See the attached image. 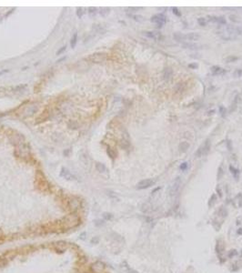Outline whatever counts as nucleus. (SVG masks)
I'll use <instances>...</instances> for the list:
<instances>
[{"label":"nucleus","mask_w":242,"mask_h":273,"mask_svg":"<svg viewBox=\"0 0 242 273\" xmlns=\"http://www.w3.org/2000/svg\"><path fill=\"white\" fill-rule=\"evenodd\" d=\"M65 230H67V229L62 222V219L57 220V221L48 222L42 226V231L46 232V233H61Z\"/></svg>","instance_id":"obj_1"},{"label":"nucleus","mask_w":242,"mask_h":273,"mask_svg":"<svg viewBox=\"0 0 242 273\" xmlns=\"http://www.w3.org/2000/svg\"><path fill=\"white\" fill-rule=\"evenodd\" d=\"M35 185L36 188L41 192H48L50 190V184L48 183L45 175L42 173L40 170H38L36 174V179H35Z\"/></svg>","instance_id":"obj_2"},{"label":"nucleus","mask_w":242,"mask_h":273,"mask_svg":"<svg viewBox=\"0 0 242 273\" xmlns=\"http://www.w3.org/2000/svg\"><path fill=\"white\" fill-rule=\"evenodd\" d=\"M62 222H63L64 226L66 229H70V228H74L77 227L80 224V218L78 215H76V213H70L68 215H67L66 217H64L62 218Z\"/></svg>","instance_id":"obj_3"},{"label":"nucleus","mask_w":242,"mask_h":273,"mask_svg":"<svg viewBox=\"0 0 242 273\" xmlns=\"http://www.w3.org/2000/svg\"><path fill=\"white\" fill-rule=\"evenodd\" d=\"M66 207L71 213H76V211L80 208V200L76 197H69L66 200Z\"/></svg>","instance_id":"obj_4"},{"label":"nucleus","mask_w":242,"mask_h":273,"mask_svg":"<svg viewBox=\"0 0 242 273\" xmlns=\"http://www.w3.org/2000/svg\"><path fill=\"white\" fill-rule=\"evenodd\" d=\"M16 155L18 157L22 158V159L29 160V157H30V150H29V148L25 144H24V143L19 144L18 147H17L16 149Z\"/></svg>","instance_id":"obj_5"},{"label":"nucleus","mask_w":242,"mask_h":273,"mask_svg":"<svg viewBox=\"0 0 242 273\" xmlns=\"http://www.w3.org/2000/svg\"><path fill=\"white\" fill-rule=\"evenodd\" d=\"M73 243H68L66 241H57V242H53L50 244V248L53 249L56 251H59V252H64L65 250H67V249H69L70 247H72Z\"/></svg>","instance_id":"obj_6"},{"label":"nucleus","mask_w":242,"mask_h":273,"mask_svg":"<svg viewBox=\"0 0 242 273\" xmlns=\"http://www.w3.org/2000/svg\"><path fill=\"white\" fill-rule=\"evenodd\" d=\"M108 58V56L105 53H101V52H97V53H94V54L89 55L88 57L86 58V59L88 61L92 62V63H101V62H105Z\"/></svg>","instance_id":"obj_7"},{"label":"nucleus","mask_w":242,"mask_h":273,"mask_svg":"<svg viewBox=\"0 0 242 273\" xmlns=\"http://www.w3.org/2000/svg\"><path fill=\"white\" fill-rule=\"evenodd\" d=\"M220 36L225 40H233L237 37V34L235 32V27H228L227 29L223 30L219 33Z\"/></svg>","instance_id":"obj_8"},{"label":"nucleus","mask_w":242,"mask_h":273,"mask_svg":"<svg viewBox=\"0 0 242 273\" xmlns=\"http://www.w3.org/2000/svg\"><path fill=\"white\" fill-rule=\"evenodd\" d=\"M210 149V141L207 139L204 142L203 144L201 145L200 147L198 148V149L197 150V152L195 153V156L197 157H200L204 155H206L208 153V151Z\"/></svg>","instance_id":"obj_9"},{"label":"nucleus","mask_w":242,"mask_h":273,"mask_svg":"<svg viewBox=\"0 0 242 273\" xmlns=\"http://www.w3.org/2000/svg\"><path fill=\"white\" fill-rule=\"evenodd\" d=\"M180 186H181V179H180L179 178H176V179L171 183V185L169 186V194H170L171 196L176 195L177 192L178 191V190H179Z\"/></svg>","instance_id":"obj_10"},{"label":"nucleus","mask_w":242,"mask_h":273,"mask_svg":"<svg viewBox=\"0 0 242 273\" xmlns=\"http://www.w3.org/2000/svg\"><path fill=\"white\" fill-rule=\"evenodd\" d=\"M105 269H106L105 264L101 262V261H96L90 267L91 272L93 273H103Z\"/></svg>","instance_id":"obj_11"},{"label":"nucleus","mask_w":242,"mask_h":273,"mask_svg":"<svg viewBox=\"0 0 242 273\" xmlns=\"http://www.w3.org/2000/svg\"><path fill=\"white\" fill-rule=\"evenodd\" d=\"M151 21L153 23H156L158 25L159 27H161L165 25L166 23V16L162 14H157V15H155L151 17Z\"/></svg>","instance_id":"obj_12"},{"label":"nucleus","mask_w":242,"mask_h":273,"mask_svg":"<svg viewBox=\"0 0 242 273\" xmlns=\"http://www.w3.org/2000/svg\"><path fill=\"white\" fill-rule=\"evenodd\" d=\"M154 183H155L154 180L151 179V178L143 179L137 184V190H145V189H147V188L151 187Z\"/></svg>","instance_id":"obj_13"},{"label":"nucleus","mask_w":242,"mask_h":273,"mask_svg":"<svg viewBox=\"0 0 242 273\" xmlns=\"http://www.w3.org/2000/svg\"><path fill=\"white\" fill-rule=\"evenodd\" d=\"M60 176L67 180H76V176H74L73 174L71 173L67 168H66V167H62V168H61Z\"/></svg>","instance_id":"obj_14"},{"label":"nucleus","mask_w":242,"mask_h":273,"mask_svg":"<svg viewBox=\"0 0 242 273\" xmlns=\"http://www.w3.org/2000/svg\"><path fill=\"white\" fill-rule=\"evenodd\" d=\"M145 36H146L147 37L152 39H155V40H161L163 38L162 35L160 32H157V31H147V32H144Z\"/></svg>","instance_id":"obj_15"},{"label":"nucleus","mask_w":242,"mask_h":273,"mask_svg":"<svg viewBox=\"0 0 242 273\" xmlns=\"http://www.w3.org/2000/svg\"><path fill=\"white\" fill-rule=\"evenodd\" d=\"M200 37V36L197 33H188L187 35H183V40L187 41H197Z\"/></svg>","instance_id":"obj_16"},{"label":"nucleus","mask_w":242,"mask_h":273,"mask_svg":"<svg viewBox=\"0 0 242 273\" xmlns=\"http://www.w3.org/2000/svg\"><path fill=\"white\" fill-rule=\"evenodd\" d=\"M211 72L213 75H224L226 73L227 71L224 69V68H220V67H218V66H214L211 68Z\"/></svg>","instance_id":"obj_17"},{"label":"nucleus","mask_w":242,"mask_h":273,"mask_svg":"<svg viewBox=\"0 0 242 273\" xmlns=\"http://www.w3.org/2000/svg\"><path fill=\"white\" fill-rule=\"evenodd\" d=\"M16 253H17V252H16V250H7L6 253L3 255V257L5 258V259H6V260L8 261V260H13L14 258L16 257Z\"/></svg>","instance_id":"obj_18"},{"label":"nucleus","mask_w":242,"mask_h":273,"mask_svg":"<svg viewBox=\"0 0 242 273\" xmlns=\"http://www.w3.org/2000/svg\"><path fill=\"white\" fill-rule=\"evenodd\" d=\"M96 168H97V170L98 171V172H100V173H104V172L107 171V167H106L105 165L102 163H99V162L96 163Z\"/></svg>","instance_id":"obj_19"},{"label":"nucleus","mask_w":242,"mask_h":273,"mask_svg":"<svg viewBox=\"0 0 242 273\" xmlns=\"http://www.w3.org/2000/svg\"><path fill=\"white\" fill-rule=\"evenodd\" d=\"M188 148H189V144L188 142H181L178 146V148L181 152H186L188 149Z\"/></svg>","instance_id":"obj_20"},{"label":"nucleus","mask_w":242,"mask_h":273,"mask_svg":"<svg viewBox=\"0 0 242 273\" xmlns=\"http://www.w3.org/2000/svg\"><path fill=\"white\" fill-rule=\"evenodd\" d=\"M172 77V70L170 68H166L164 71V78L165 80H169Z\"/></svg>","instance_id":"obj_21"},{"label":"nucleus","mask_w":242,"mask_h":273,"mask_svg":"<svg viewBox=\"0 0 242 273\" xmlns=\"http://www.w3.org/2000/svg\"><path fill=\"white\" fill-rule=\"evenodd\" d=\"M239 59L238 57H235V56H229L225 58V62L227 63H232V62H235Z\"/></svg>","instance_id":"obj_22"},{"label":"nucleus","mask_w":242,"mask_h":273,"mask_svg":"<svg viewBox=\"0 0 242 273\" xmlns=\"http://www.w3.org/2000/svg\"><path fill=\"white\" fill-rule=\"evenodd\" d=\"M109 8L108 7H101L100 8V11H99V14L101 15L102 16H106L107 15L109 14Z\"/></svg>","instance_id":"obj_23"},{"label":"nucleus","mask_w":242,"mask_h":273,"mask_svg":"<svg viewBox=\"0 0 242 273\" xmlns=\"http://www.w3.org/2000/svg\"><path fill=\"white\" fill-rule=\"evenodd\" d=\"M97 7H89L88 8V14L91 17L95 16L97 15Z\"/></svg>","instance_id":"obj_24"},{"label":"nucleus","mask_w":242,"mask_h":273,"mask_svg":"<svg viewBox=\"0 0 242 273\" xmlns=\"http://www.w3.org/2000/svg\"><path fill=\"white\" fill-rule=\"evenodd\" d=\"M229 170L231 171V173L234 175V177H235L236 178H239V169H237V168H234L232 166H229Z\"/></svg>","instance_id":"obj_25"},{"label":"nucleus","mask_w":242,"mask_h":273,"mask_svg":"<svg viewBox=\"0 0 242 273\" xmlns=\"http://www.w3.org/2000/svg\"><path fill=\"white\" fill-rule=\"evenodd\" d=\"M76 42H77V34L75 33V34L73 35V36H72V38H71V47H72L73 48L76 47Z\"/></svg>","instance_id":"obj_26"},{"label":"nucleus","mask_w":242,"mask_h":273,"mask_svg":"<svg viewBox=\"0 0 242 273\" xmlns=\"http://www.w3.org/2000/svg\"><path fill=\"white\" fill-rule=\"evenodd\" d=\"M216 23L219 24V25H226L227 21H226V19L223 17V16H217Z\"/></svg>","instance_id":"obj_27"},{"label":"nucleus","mask_w":242,"mask_h":273,"mask_svg":"<svg viewBox=\"0 0 242 273\" xmlns=\"http://www.w3.org/2000/svg\"><path fill=\"white\" fill-rule=\"evenodd\" d=\"M7 260L6 259L3 257V256H0V268H3V267H6L7 265Z\"/></svg>","instance_id":"obj_28"},{"label":"nucleus","mask_w":242,"mask_h":273,"mask_svg":"<svg viewBox=\"0 0 242 273\" xmlns=\"http://www.w3.org/2000/svg\"><path fill=\"white\" fill-rule=\"evenodd\" d=\"M76 10H77V11H76V16H78L79 18H81L83 16V15L85 14V11H83L84 8H83V7H77V9Z\"/></svg>","instance_id":"obj_29"},{"label":"nucleus","mask_w":242,"mask_h":273,"mask_svg":"<svg viewBox=\"0 0 242 273\" xmlns=\"http://www.w3.org/2000/svg\"><path fill=\"white\" fill-rule=\"evenodd\" d=\"M197 22H198V24H199L201 26H204L207 25V19H206L205 17H199V18L197 19Z\"/></svg>","instance_id":"obj_30"},{"label":"nucleus","mask_w":242,"mask_h":273,"mask_svg":"<svg viewBox=\"0 0 242 273\" xmlns=\"http://www.w3.org/2000/svg\"><path fill=\"white\" fill-rule=\"evenodd\" d=\"M107 152H108V156L111 157V158H115V157H116V156H117L116 152H114V151L112 150L111 148H108V151H107Z\"/></svg>","instance_id":"obj_31"},{"label":"nucleus","mask_w":242,"mask_h":273,"mask_svg":"<svg viewBox=\"0 0 242 273\" xmlns=\"http://www.w3.org/2000/svg\"><path fill=\"white\" fill-rule=\"evenodd\" d=\"M112 214H110V213H104L103 214V218H105V219H107V220H109V219H111L112 218Z\"/></svg>","instance_id":"obj_32"},{"label":"nucleus","mask_w":242,"mask_h":273,"mask_svg":"<svg viewBox=\"0 0 242 273\" xmlns=\"http://www.w3.org/2000/svg\"><path fill=\"white\" fill-rule=\"evenodd\" d=\"M172 11H173V13L175 14L176 16H181V13L179 12V10L177 8V7H172Z\"/></svg>","instance_id":"obj_33"},{"label":"nucleus","mask_w":242,"mask_h":273,"mask_svg":"<svg viewBox=\"0 0 242 273\" xmlns=\"http://www.w3.org/2000/svg\"><path fill=\"white\" fill-rule=\"evenodd\" d=\"M229 19L231 20V21H233V22H236V23L239 22V20L238 19V17H237L236 16H234V15H230V16H229Z\"/></svg>","instance_id":"obj_34"},{"label":"nucleus","mask_w":242,"mask_h":273,"mask_svg":"<svg viewBox=\"0 0 242 273\" xmlns=\"http://www.w3.org/2000/svg\"><path fill=\"white\" fill-rule=\"evenodd\" d=\"M132 17H133L136 21H138V22H140V21H143V17H142L141 16H136V15H134V16H132Z\"/></svg>","instance_id":"obj_35"},{"label":"nucleus","mask_w":242,"mask_h":273,"mask_svg":"<svg viewBox=\"0 0 242 273\" xmlns=\"http://www.w3.org/2000/svg\"><path fill=\"white\" fill-rule=\"evenodd\" d=\"M66 48H67V47H66V46H64V47H62L60 49H58V50L57 51V56H59V55L62 54V53H63V52L66 50Z\"/></svg>","instance_id":"obj_36"},{"label":"nucleus","mask_w":242,"mask_h":273,"mask_svg":"<svg viewBox=\"0 0 242 273\" xmlns=\"http://www.w3.org/2000/svg\"><path fill=\"white\" fill-rule=\"evenodd\" d=\"M197 67H198V65H197V63H192V64L188 65V68H192V69H197Z\"/></svg>","instance_id":"obj_37"},{"label":"nucleus","mask_w":242,"mask_h":273,"mask_svg":"<svg viewBox=\"0 0 242 273\" xmlns=\"http://www.w3.org/2000/svg\"><path fill=\"white\" fill-rule=\"evenodd\" d=\"M207 18H208V20H209L210 22L216 23V20H217V16H207Z\"/></svg>","instance_id":"obj_38"},{"label":"nucleus","mask_w":242,"mask_h":273,"mask_svg":"<svg viewBox=\"0 0 242 273\" xmlns=\"http://www.w3.org/2000/svg\"><path fill=\"white\" fill-rule=\"evenodd\" d=\"M241 75H242V69H238L237 71L234 72V76H236V77H240Z\"/></svg>","instance_id":"obj_39"},{"label":"nucleus","mask_w":242,"mask_h":273,"mask_svg":"<svg viewBox=\"0 0 242 273\" xmlns=\"http://www.w3.org/2000/svg\"><path fill=\"white\" fill-rule=\"evenodd\" d=\"M219 112L221 113L222 117H224L225 116V114H226V108H225L224 107H219Z\"/></svg>","instance_id":"obj_40"},{"label":"nucleus","mask_w":242,"mask_h":273,"mask_svg":"<svg viewBox=\"0 0 242 273\" xmlns=\"http://www.w3.org/2000/svg\"><path fill=\"white\" fill-rule=\"evenodd\" d=\"M126 268H127V271H128V272H129V273H137V271H136V270H132V269H131V268H129V267L127 266V265H126Z\"/></svg>","instance_id":"obj_41"},{"label":"nucleus","mask_w":242,"mask_h":273,"mask_svg":"<svg viewBox=\"0 0 242 273\" xmlns=\"http://www.w3.org/2000/svg\"><path fill=\"white\" fill-rule=\"evenodd\" d=\"M187 166H188V163L185 162V163H183L181 166H180V168H181V169H186V168H187Z\"/></svg>","instance_id":"obj_42"},{"label":"nucleus","mask_w":242,"mask_h":273,"mask_svg":"<svg viewBox=\"0 0 242 273\" xmlns=\"http://www.w3.org/2000/svg\"><path fill=\"white\" fill-rule=\"evenodd\" d=\"M228 147H229V150H231V149H232V146H231V141H230V140L228 141Z\"/></svg>","instance_id":"obj_43"},{"label":"nucleus","mask_w":242,"mask_h":273,"mask_svg":"<svg viewBox=\"0 0 242 273\" xmlns=\"http://www.w3.org/2000/svg\"><path fill=\"white\" fill-rule=\"evenodd\" d=\"M128 10H138L140 9V7H128Z\"/></svg>","instance_id":"obj_44"},{"label":"nucleus","mask_w":242,"mask_h":273,"mask_svg":"<svg viewBox=\"0 0 242 273\" xmlns=\"http://www.w3.org/2000/svg\"><path fill=\"white\" fill-rule=\"evenodd\" d=\"M6 72H8V70H6V69H5V70H2V71H0V76H2V75L5 74V73H6Z\"/></svg>","instance_id":"obj_45"},{"label":"nucleus","mask_w":242,"mask_h":273,"mask_svg":"<svg viewBox=\"0 0 242 273\" xmlns=\"http://www.w3.org/2000/svg\"><path fill=\"white\" fill-rule=\"evenodd\" d=\"M238 233H239V234H242V228H239V230L238 231Z\"/></svg>","instance_id":"obj_46"}]
</instances>
